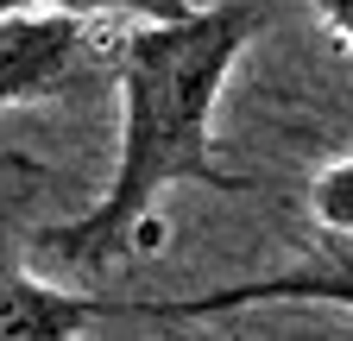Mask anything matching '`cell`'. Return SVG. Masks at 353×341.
Returning <instances> with one entry per match:
<instances>
[{
    "label": "cell",
    "instance_id": "2",
    "mask_svg": "<svg viewBox=\"0 0 353 341\" xmlns=\"http://www.w3.org/2000/svg\"><path fill=\"white\" fill-rule=\"evenodd\" d=\"M95 51V26L70 13H13L0 26V108H26L57 95L63 82L82 70V57Z\"/></svg>",
    "mask_w": 353,
    "mask_h": 341
},
{
    "label": "cell",
    "instance_id": "6",
    "mask_svg": "<svg viewBox=\"0 0 353 341\" xmlns=\"http://www.w3.org/2000/svg\"><path fill=\"white\" fill-rule=\"evenodd\" d=\"M309 215L322 222V234L353 240V158H334L328 170H316V184H309Z\"/></svg>",
    "mask_w": 353,
    "mask_h": 341
},
{
    "label": "cell",
    "instance_id": "1",
    "mask_svg": "<svg viewBox=\"0 0 353 341\" xmlns=\"http://www.w3.org/2000/svg\"><path fill=\"white\" fill-rule=\"evenodd\" d=\"M278 19V0H214L176 26H126L114 45L120 82V152L108 190L76 222L51 228L44 246L70 266H108L132 246L164 190H252L214 158V108L240 51Z\"/></svg>",
    "mask_w": 353,
    "mask_h": 341
},
{
    "label": "cell",
    "instance_id": "8",
    "mask_svg": "<svg viewBox=\"0 0 353 341\" xmlns=\"http://www.w3.org/2000/svg\"><path fill=\"white\" fill-rule=\"evenodd\" d=\"M13 13H26V0H0V26H7Z\"/></svg>",
    "mask_w": 353,
    "mask_h": 341
},
{
    "label": "cell",
    "instance_id": "4",
    "mask_svg": "<svg viewBox=\"0 0 353 341\" xmlns=\"http://www.w3.org/2000/svg\"><path fill=\"white\" fill-rule=\"evenodd\" d=\"M95 322L88 297L38 284L26 272H0V341H82Z\"/></svg>",
    "mask_w": 353,
    "mask_h": 341
},
{
    "label": "cell",
    "instance_id": "3",
    "mask_svg": "<svg viewBox=\"0 0 353 341\" xmlns=\"http://www.w3.org/2000/svg\"><path fill=\"white\" fill-rule=\"evenodd\" d=\"M252 304H328L353 310V240H334V253L309 266H290L278 278H246V284H214L202 297H176V304H152V316H221V310H252Z\"/></svg>",
    "mask_w": 353,
    "mask_h": 341
},
{
    "label": "cell",
    "instance_id": "7",
    "mask_svg": "<svg viewBox=\"0 0 353 341\" xmlns=\"http://www.w3.org/2000/svg\"><path fill=\"white\" fill-rule=\"evenodd\" d=\"M309 13H316V19L341 38V45L353 51V0H309Z\"/></svg>",
    "mask_w": 353,
    "mask_h": 341
},
{
    "label": "cell",
    "instance_id": "5",
    "mask_svg": "<svg viewBox=\"0 0 353 341\" xmlns=\"http://www.w3.org/2000/svg\"><path fill=\"white\" fill-rule=\"evenodd\" d=\"M38 13H70V19H132V26H176L190 19V0H26Z\"/></svg>",
    "mask_w": 353,
    "mask_h": 341
}]
</instances>
